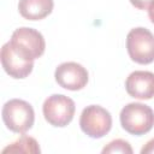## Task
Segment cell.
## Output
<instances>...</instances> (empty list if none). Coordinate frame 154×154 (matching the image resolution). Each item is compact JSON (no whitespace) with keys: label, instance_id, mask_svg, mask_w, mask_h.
Listing matches in <instances>:
<instances>
[{"label":"cell","instance_id":"obj_10","mask_svg":"<svg viewBox=\"0 0 154 154\" xmlns=\"http://www.w3.org/2000/svg\"><path fill=\"white\" fill-rule=\"evenodd\" d=\"M53 6V0H19L18 11L28 20H40L52 12Z\"/></svg>","mask_w":154,"mask_h":154},{"label":"cell","instance_id":"obj_12","mask_svg":"<svg viewBox=\"0 0 154 154\" xmlns=\"http://www.w3.org/2000/svg\"><path fill=\"white\" fill-rule=\"evenodd\" d=\"M102 153H123V154H132V148L130 143L125 140L117 138L111 141L106 147H103Z\"/></svg>","mask_w":154,"mask_h":154},{"label":"cell","instance_id":"obj_6","mask_svg":"<svg viewBox=\"0 0 154 154\" xmlns=\"http://www.w3.org/2000/svg\"><path fill=\"white\" fill-rule=\"evenodd\" d=\"M10 43L24 58L35 60L45 53L46 42L42 34L31 28H18L13 31Z\"/></svg>","mask_w":154,"mask_h":154},{"label":"cell","instance_id":"obj_7","mask_svg":"<svg viewBox=\"0 0 154 154\" xmlns=\"http://www.w3.org/2000/svg\"><path fill=\"white\" fill-rule=\"evenodd\" d=\"M54 77L60 87L73 91L83 89L89 79L87 69L75 61H67L60 64L55 69Z\"/></svg>","mask_w":154,"mask_h":154},{"label":"cell","instance_id":"obj_9","mask_svg":"<svg viewBox=\"0 0 154 154\" xmlns=\"http://www.w3.org/2000/svg\"><path fill=\"white\" fill-rule=\"evenodd\" d=\"M128 94L135 99L150 100L154 97V73L150 71H134L125 81Z\"/></svg>","mask_w":154,"mask_h":154},{"label":"cell","instance_id":"obj_15","mask_svg":"<svg viewBox=\"0 0 154 154\" xmlns=\"http://www.w3.org/2000/svg\"><path fill=\"white\" fill-rule=\"evenodd\" d=\"M148 17H149L150 22L154 24V2L148 7Z\"/></svg>","mask_w":154,"mask_h":154},{"label":"cell","instance_id":"obj_5","mask_svg":"<svg viewBox=\"0 0 154 154\" xmlns=\"http://www.w3.org/2000/svg\"><path fill=\"white\" fill-rule=\"evenodd\" d=\"M79 126L89 137L101 138L107 135L112 128V116L106 108L99 105H90L82 111Z\"/></svg>","mask_w":154,"mask_h":154},{"label":"cell","instance_id":"obj_14","mask_svg":"<svg viewBox=\"0 0 154 154\" xmlns=\"http://www.w3.org/2000/svg\"><path fill=\"white\" fill-rule=\"evenodd\" d=\"M153 153H154V138L149 140L141 149V154H153Z\"/></svg>","mask_w":154,"mask_h":154},{"label":"cell","instance_id":"obj_8","mask_svg":"<svg viewBox=\"0 0 154 154\" xmlns=\"http://www.w3.org/2000/svg\"><path fill=\"white\" fill-rule=\"evenodd\" d=\"M1 65L7 75L13 78L28 77L34 67V60L26 59L20 55L10 42L5 43L1 48Z\"/></svg>","mask_w":154,"mask_h":154},{"label":"cell","instance_id":"obj_13","mask_svg":"<svg viewBox=\"0 0 154 154\" xmlns=\"http://www.w3.org/2000/svg\"><path fill=\"white\" fill-rule=\"evenodd\" d=\"M131 5L138 10H148V7L154 2V0H130Z\"/></svg>","mask_w":154,"mask_h":154},{"label":"cell","instance_id":"obj_11","mask_svg":"<svg viewBox=\"0 0 154 154\" xmlns=\"http://www.w3.org/2000/svg\"><path fill=\"white\" fill-rule=\"evenodd\" d=\"M41 149L38 147L37 141L34 137L23 135L20 138L8 144L2 149V153H40Z\"/></svg>","mask_w":154,"mask_h":154},{"label":"cell","instance_id":"obj_4","mask_svg":"<svg viewBox=\"0 0 154 154\" xmlns=\"http://www.w3.org/2000/svg\"><path fill=\"white\" fill-rule=\"evenodd\" d=\"M76 111L75 102L71 97L63 94H53L48 96L42 106L46 122L57 128L66 126L73 119Z\"/></svg>","mask_w":154,"mask_h":154},{"label":"cell","instance_id":"obj_3","mask_svg":"<svg viewBox=\"0 0 154 154\" xmlns=\"http://www.w3.org/2000/svg\"><path fill=\"white\" fill-rule=\"evenodd\" d=\"M128 54L137 64H150L154 61V35L146 28L131 29L126 36Z\"/></svg>","mask_w":154,"mask_h":154},{"label":"cell","instance_id":"obj_1","mask_svg":"<svg viewBox=\"0 0 154 154\" xmlns=\"http://www.w3.org/2000/svg\"><path fill=\"white\" fill-rule=\"evenodd\" d=\"M122 128L136 136L144 135L154 126V112L153 109L141 102H131L124 106L120 111Z\"/></svg>","mask_w":154,"mask_h":154},{"label":"cell","instance_id":"obj_2","mask_svg":"<svg viewBox=\"0 0 154 154\" xmlns=\"http://www.w3.org/2000/svg\"><path fill=\"white\" fill-rule=\"evenodd\" d=\"M2 120L6 128L17 134H24L32 128L35 112L32 106L20 99L7 101L1 111Z\"/></svg>","mask_w":154,"mask_h":154}]
</instances>
